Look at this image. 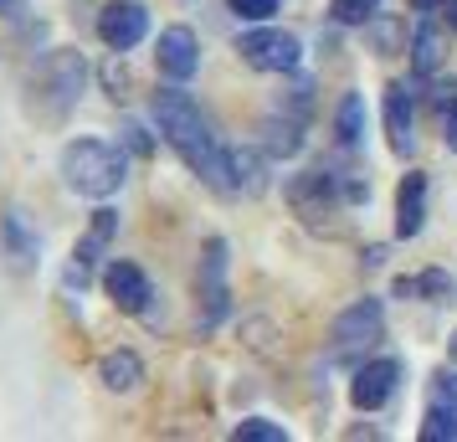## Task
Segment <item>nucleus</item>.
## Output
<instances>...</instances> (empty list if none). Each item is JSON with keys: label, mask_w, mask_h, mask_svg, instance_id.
I'll use <instances>...</instances> for the list:
<instances>
[{"label": "nucleus", "mask_w": 457, "mask_h": 442, "mask_svg": "<svg viewBox=\"0 0 457 442\" xmlns=\"http://www.w3.org/2000/svg\"><path fill=\"white\" fill-rule=\"evenodd\" d=\"M149 113H154V129L165 134V145L186 160L190 175H201L206 186L216 190H231L227 186V149L216 145V134H211V119L201 113V104L190 98L186 88H160L154 98H149Z\"/></svg>", "instance_id": "obj_1"}, {"label": "nucleus", "mask_w": 457, "mask_h": 442, "mask_svg": "<svg viewBox=\"0 0 457 442\" xmlns=\"http://www.w3.org/2000/svg\"><path fill=\"white\" fill-rule=\"evenodd\" d=\"M283 190H288V206L303 216V227H313V232H324V227L334 232V216H339V211L370 201V180H365V175L329 170V165L298 170Z\"/></svg>", "instance_id": "obj_2"}, {"label": "nucleus", "mask_w": 457, "mask_h": 442, "mask_svg": "<svg viewBox=\"0 0 457 442\" xmlns=\"http://www.w3.org/2000/svg\"><path fill=\"white\" fill-rule=\"evenodd\" d=\"M62 180L83 201H108L129 180V154L108 139H72L62 145Z\"/></svg>", "instance_id": "obj_3"}, {"label": "nucleus", "mask_w": 457, "mask_h": 442, "mask_svg": "<svg viewBox=\"0 0 457 442\" xmlns=\"http://www.w3.org/2000/svg\"><path fill=\"white\" fill-rule=\"evenodd\" d=\"M87 88V63L78 46H52L42 63L31 67V108L42 119H62L67 108L83 98Z\"/></svg>", "instance_id": "obj_4"}, {"label": "nucleus", "mask_w": 457, "mask_h": 442, "mask_svg": "<svg viewBox=\"0 0 457 442\" xmlns=\"http://www.w3.org/2000/svg\"><path fill=\"white\" fill-rule=\"evenodd\" d=\"M237 57H242L252 72L288 78V72H298V63H303V42H298L293 31H283V26H272V21H252L247 31L237 37Z\"/></svg>", "instance_id": "obj_5"}, {"label": "nucleus", "mask_w": 457, "mask_h": 442, "mask_svg": "<svg viewBox=\"0 0 457 442\" xmlns=\"http://www.w3.org/2000/svg\"><path fill=\"white\" fill-rule=\"evenodd\" d=\"M113 237H119V211L113 206H98L93 211V221H87V232L78 237V247H72V257H67V273L62 283L72 288V294H83L93 278L104 273L108 263V247H113Z\"/></svg>", "instance_id": "obj_6"}, {"label": "nucleus", "mask_w": 457, "mask_h": 442, "mask_svg": "<svg viewBox=\"0 0 457 442\" xmlns=\"http://www.w3.org/2000/svg\"><path fill=\"white\" fill-rule=\"evenodd\" d=\"M386 339V304L380 298H354L345 314L334 319V355H365V350H375Z\"/></svg>", "instance_id": "obj_7"}, {"label": "nucleus", "mask_w": 457, "mask_h": 442, "mask_svg": "<svg viewBox=\"0 0 457 442\" xmlns=\"http://www.w3.org/2000/svg\"><path fill=\"white\" fill-rule=\"evenodd\" d=\"M98 283H104L108 304L119 309V314H149V304H154V283H149L145 268H134V263H124V257H108L104 273H98Z\"/></svg>", "instance_id": "obj_8"}, {"label": "nucleus", "mask_w": 457, "mask_h": 442, "mask_svg": "<svg viewBox=\"0 0 457 442\" xmlns=\"http://www.w3.org/2000/svg\"><path fill=\"white\" fill-rule=\"evenodd\" d=\"M195 298H201V324H221L231 309V294H227V242L211 237L206 242V257H201V273H195Z\"/></svg>", "instance_id": "obj_9"}, {"label": "nucleus", "mask_w": 457, "mask_h": 442, "mask_svg": "<svg viewBox=\"0 0 457 442\" xmlns=\"http://www.w3.org/2000/svg\"><path fill=\"white\" fill-rule=\"evenodd\" d=\"M149 37V11L145 0H108L98 11V42L108 52H134Z\"/></svg>", "instance_id": "obj_10"}, {"label": "nucleus", "mask_w": 457, "mask_h": 442, "mask_svg": "<svg viewBox=\"0 0 457 442\" xmlns=\"http://www.w3.org/2000/svg\"><path fill=\"white\" fill-rule=\"evenodd\" d=\"M154 67H160V78H170V83H190L201 72V37L190 26H165L154 37Z\"/></svg>", "instance_id": "obj_11"}, {"label": "nucleus", "mask_w": 457, "mask_h": 442, "mask_svg": "<svg viewBox=\"0 0 457 442\" xmlns=\"http://www.w3.org/2000/svg\"><path fill=\"white\" fill-rule=\"evenodd\" d=\"M395 386H401V360H395V355L365 360V365L354 371V380H350L354 412H380V406L395 396Z\"/></svg>", "instance_id": "obj_12"}, {"label": "nucleus", "mask_w": 457, "mask_h": 442, "mask_svg": "<svg viewBox=\"0 0 457 442\" xmlns=\"http://www.w3.org/2000/svg\"><path fill=\"white\" fill-rule=\"evenodd\" d=\"M427 227V170H406L395 186V237L411 242Z\"/></svg>", "instance_id": "obj_13"}, {"label": "nucleus", "mask_w": 457, "mask_h": 442, "mask_svg": "<svg viewBox=\"0 0 457 442\" xmlns=\"http://www.w3.org/2000/svg\"><path fill=\"white\" fill-rule=\"evenodd\" d=\"M268 149L257 145H231L227 149V186L237 196H262L268 190Z\"/></svg>", "instance_id": "obj_14"}, {"label": "nucleus", "mask_w": 457, "mask_h": 442, "mask_svg": "<svg viewBox=\"0 0 457 442\" xmlns=\"http://www.w3.org/2000/svg\"><path fill=\"white\" fill-rule=\"evenodd\" d=\"M416 93L406 83L386 88V139H391L395 154H411L416 149Z\"/></svg>", "instance_id": "obj_15"}, {"label": "nucleus", "mask_w": 457, "mask_h": 442, "mask_svg": "<svg viewBox=\"0 0 457 442\" xmlns=\"http://www.w3.org/2000/svg\"><path fill=\"white\" fill-rule=\"evenodd\" d=\"M98 380H104V391H113V396H134V391L145 386V360L134 355L129 345L104 350V355H98Z\"/></svg>", "instance_id": "obj_16"}, {"label": "nucleus", "mask_w": 457, "mask_h": 442, "mask_svg": "<svg viewBox=\"0 0 457 442\" xmlns=\"http://www.w3.org/2000/svg\"><path fill=\"white\" fill-rule=\"evenodd\" d=\"M447 31H453V26H436V21H421V26L411 31L406 57H411V72H416V78H432L436 67L447 63Z\"/></svg>", "instance_id": "obj_17"}, {"label": "nucleus", "mask_w": 457, "mask_h": 442, "mask_svg": "<svg viewBox=\"0 0 457 442\" xmlns=\"http://www.w3.org/2000/svg\"><path fill=\"white\" fill-rule=\"evenodd\" d=\"M0 253L11 257L16 273H26V268L37 263V253H42V237L21 221V211H5V216H0Z\"/></svg>", "instance_id": "obj_18"}, {"label": "nucleus", "mask_w": 457, "mask_h": 442, "mask_svg": "<svg viewBox=\"0 0 457 442\" xmlns=\"http://www.w3.org/2000/svg\"><path fill=\"white\" fill-rule=\"evenodd\" d=\"M262 149H268L272 160H293L298 149H303V119H293V113H283V108H272L268 119H262Z\"/></svg>", "instance_id": "obj_19"}, {"label": "nucleus", "mask_w": 457, "mask_h": 442, "mask_svg": "<svg viewBox=\"0 0 457 442\" xmlns=\"http://www.w3.org/2000/svg\"><path fill=\"white\" fill-rule=\"evenodd\" d=\"M334 134L345 149L365 145V93H345L339 98V113H334Z\"/></svg>", "instance_id": "obj_20"}, {"label": "nucleus", "mask_w": 457, "mask_h": 442, "mask_svg": "<svg viewBox=\"0 0 457 442\" xmlns=\"http://www.w3.org/2000/svg\"><path fill=\"white\" fill-rule=\"evenodd\" d=\"M365 37L375 42V52H380V57H401V52L411 46V37H406V21H395V16H375V21L365 26Z\"/></svg>", "instance_id": "obj_21"}, {"label": "nucleus", "mask_w": 457, "mask_h": 442, "mask_svg": "<svg viewBox=\"0 0 457 442\" xmlns=\"http://www.w3.org/2000/svg\"><path fill=\"white\" fill-rule=\"evenodd\" d=\"M421 442H457V401H432L421 417Z\"/></svg>", "instance_id": "obj_22"}, {"label": "nucleus", "mask_w": 457, "mask_h": 442, "mask_svg": "<svg viewBox=\"0 0 457 442\" xmlns=\"http://www.w3.org/2000/svg\"><path fill=\"white\" fill-rule=\"evenodd\" d=\"M416 298H421V304H453L457 278L447 273V268H427V273H416Z\"/></svg>", "instance_id": "obj_23"}, {"label": "nucleus", "mask_w": 457, "mask_h": 442, "mask_svg": "<svg viewBox=\"0 0 457 442\" xmlns=\"http://www.w3.org/2000/svg\"><path fill=\"white\" fill-rule=\"evenodd\" d=\"M375 16H380V0H329V21L334 26H354V31H365Z\"/></svg>", "instance_id": "obj_24"}, {"label": "nucleus", "mask_w": 457, "mask_h": 442, "mask_svg": "<svg viewBox=\"0 0 457 442\" xmlns=\"http://www.w3.org/2000/svg\"><path fill=\"white\" fill-rule=\"evenodd\" d=\"M237 442H288V427L283 421H268V417H242L231 427Z\"/></svg>", "instance_id": "obj_25"}, {"label": "nucleus", "mask_w": 457, "mask_h": 442, "mask_svg": "<svg viewBox=\"0 0 457 442\" xmlns=\"http://www.w3.org/2000/svg\"><path fill=\"white\" fill-rule=\"evenodd\" d=\"M104 88H108V98H113V104H119V98H129V67H124V52H113V57H108V67H104Z\"/></svg>", "instance_id": "obj_26"}, {"label": "nucleus", "mask_w": 457, "mask_h": 442, "mask_svg": "<svg viewBox=\"0 0 457 442\" xmlns=\"http://www.w3.org/2000/svg\"><path fill=\"white\" fill-rule=\"evenodd\" d=\"M237 21H272L278 16V0H227Z\"/></svg>", "instance_id": "obj_27"}, {"label": "nucleus", "mask_w": 457, "mask_h": 442, "mask_svg": "<svg viewBox=\"0 0 457 442\" xmlns=\"http://www.w3.org/2000/svg\"><path fill=\"white\" fill-rule=\"evenodd\" d=\"M432 401H457V371L442 365V371L432 376Z\"/></svg>", "instance_id": "obj_28"}, {"label": "nucleus", "mask_w": 457, "mask_h": 442, "mask_svg": "<svg viewBox=\"0 0 457 442\" xmlns=\"http://www.w3.org/2000/svg\"><path fill=\"white\" fill-rule=\"evenodd\" d=\"M124 139H129V149H134V154H149V134L139 124H124Z\"/></svg>", "instance_id": "obj_29"}, {"label": "nucleus", "mask_w": 457, "mask_h": 442, "mask_svg": "<svg viewBox=\"0 0 457 442\" xmlns=\"http://www.w3.org/2000/svg\"><path fill=\"white\" fill-rule=\"evenodd\" d=\"M442 139H447V149L457 154V98L447 104V134H442Z\"/></svg>", "instance_id": "obj_30"}, {"label": "nucleus", "mask_w": 457, "mask_h": 442, "mask_svg": "<svg viewBox=\"0 0 457 442\" xmlns=\"http://www.w3.org/2000/svg\"><path fill=\"white\" fill-rule=\"evenodd\" d=\"M360 263H365V268H380V263H386V247H380V242H375V247H365V253H360Z\"/></svg>", "instance_id": "obj_31"}, {"label": "nucleus", "mask_w": 457, "mask_h": 442, "mask_svg": "<svg viewBox=\"0 0 457 442\" xmlns=\"http://www.w3.org/2000/svg\"><path fill=\"white\" fill-rule=\"evenodd\" d=\"M436 11H442V21H447V26H453V31H457V0H442Z\"/></svg>", "instance_id": "obj_32"}, {"label": "nucleus", "mask_w": 457, "mask_h": 442, "mask_svg": "<svg viewBox=\"0 0 457 442\" xmlns=\"http://www.w3.org/2000/svg\"><path fill=\"white\" fill-rule=\"evenodd\" d=\"M406 5H411V11H436L442 0H406Z\"/></svg>", "instance_id": "obj_33"}, {"label": "nucleus", "mask_w": 457, "mask_h": 442, "mask_svg": "<svg viewBox=\"0 0 457 442\" xmlns=\"http://www.w3.org/2000/svg\"><path fill=\"white\" fill-rule=\"evenodd\" d=\"M447 355H453V365H457V329H453V339H447Z\"/></svg>", "instance_id": "obj_34"}, {"label": "nucleus", "mask_w": 457, "mask_h": 442, "mask_svg": "<svg viewBox=\"0 0 457 442\" xmlns=\"http://www.w3.org/2000/svg\"><path fill=\"white\" fill-rule=\"evenodd\" d=\"M0 11H16V0H0Z\"/></svg>", "instance_id": "obj_35"}]
</instances>
